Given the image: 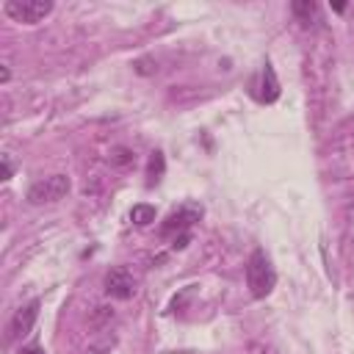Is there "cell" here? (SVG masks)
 I'll list each match as a JSON object with an SVG mask.
<instances>
[{
  "mask_svg": "<svg viewBox=\"0 0 354 354\" xmlns=\"http://www.w3.org/2000/svg\"><path fill=\"white\" fill-rule=\"evenodd\" d=\"M72 183L66 174H53V177H44L39 183H33L28 188V202L30 205H44V202H58L69 194Z\"/></svg>",
  "mask_w": 354,
  "mask_h": 354,
  "instance_id": "2",
  "label": "cell"
},
{
  "mask_svg": "<svg viewBox=\"0 0 354 354\" xmlns=\"http://www.w3.org/2000/svg\"><path fill=\"white\" fill-rule=\"evenodd\" d=\"M348 218H351V224H354V202L348 205Z\"/></svg>",
  "mask_w": 354,
  "mask_h": 354,
  "instance_id": "16",
  "label": "cell"
},
{
  "mask_svg": "<svg viewBox=\"0 0 354 354\" xmlns=\"http://www.w3.org/2000/svg\"><path fill=\"white\" fill-rule=\"evenodd\" d=\"M108 160H111V163H116V166H127V163L133 160V152H130L127 147H113V149H111V155H108Z\"/></svg>",
  "mask_w": 354,
  "mask_h": 354,
  "instance_id": "11",
  "label": "cell"
},
{
  "mask_svg": "<svg viewBox=\"0 0 354 354\" xmlns=\"http://www.w3.org/2000/svg\"><path fill=\"white\" fill-rule=\"evenodd\" d=\"M254 97L260 100V102H274L277 97H279V80H277V72H274V66L266 61L263 64V69H260V80L254 83Z\"/></svg>",
  "mask_w": 354,
  "mask_h": 354,
  "instance_id": "7",
  "label": "cell"
},
{
  "mask_svg": "<svg viewBox=\"0 0 354 354\" xmlns=\"http://www.w3.org/2000/svg\"><path fill=\"white\" fill-rule=\"evenodd\" d=\"M133 66H136V72H138V75H152V72H155L152 58H141V61H136Z\"/></svg>",
  "mask_w": 354,
  "mask_h": 354,
  "instance_id": "12",
  "label": "cell"
},
{
  "mask_svg": "<svg viewBox=\"0 0 354 354\" xmlns=\"http://www.w3.org/2000/svg\"><path fill=\"white\" fill-rule=\"evenodd\" d=\"M105 293L113 299H130L136 293V279L124 268H111L105 274Z\"/></svg>",
  "mask_w": 354,
  "mask_h": 354,
  "instance_id": "5",
  "label": "cell"
},
{
  "mask_svg": "<svg viewBox=\"0 0 354 354\" xmlns=\"http://www.w3.org/2000/svg\"><path fill=\"white\" fill-rule=\"evenodd\" d=\"M8 77H11V72H8V66H3V72H0V80H3V83H8Z\"/></svg>",
  "mask_w": 354,
  "mask_h": 354,
  "instance_id": "15",
  "label": "cell"
},
{
  "mask_svg": "<svg viewBox=\"0 0 354 354\" xmlns=\"http://www.w3.org/2000/svg\"><path fill=\"white\" fill-rule=\"evenodd\" d=\"M163 169H166V163H163V152H152V158H149V169H147V174H149V185L158 183V180L163 177Z\"/></svg>",
  "mask_w": 354,
  "mask_h": 354,
  "instance_id": "10",
  "label": "cell"
},
{
  "mask_svg": "<svg viewBox=\"0 0 354 354\" xmlns=\"http://www.w3.org/2000/svg\"><path fill=\"white\" fill-rule=\"evenodd\" d=\"M11 174H14L11 160H8V155H3V177H0V180H11Z\"/></svg>",
  "mask_w": 354,
  "mask_h": 354,
  "instance_id": "13",
  "label": "cell"
},
{
  "mask_svg": "<svg viewBox=\"0 0 354 354\" xmlns=\"http://www.w3.org/2000/svg\"><path fill=\"white\" fill-rule=\"evenodd\" d=\"M199 216H202V207H199V205H183L180 210H174V213L163 221L160 235H163V238H169V235H174V232L185 235V230H188L194 221H199Z\"/></svg>",
  "mask_w": 354,
  "mask_h": 354,
  "instance_id": "4",
  "label": "cell"
},
{
  "mask_svg": "<svg viewBox=\"0 0 354 354\" xmlns=\"http://www.w3.org/2000/svg\"><path fill=\"white\" fill-rule=\"evenodd\" d=\"M246 285H249V293L254 299H266L277 285L274 266H271V260L263 249H254L246 260Z\"/></svg>",
  "mask_w": 354,
  "mask_h": 354,
  "instance_id": "1",
  "label": "cell"
},
{
  "mask_svg": "<svg viewBox=\"0 0 354 354\" xmlns=\"http://www.w3.org/2000/svg\"><path fill=\"white\" fill-rule=\"evenodd\" d=\"M17 354H44V351H41L39 346H25V348H19Z\"/></svg>",
  "mask_w": 354,
  "mask_h": 354,
  "instance_id": "14",
  "label": "cell"
},
{
  "mask_svg": "<svg viewBox=\"0 0 354 354\" xmlns=\"http://www.w3.org/2000/svg\"><path fill=\"white\" fill-rule=\"evenodd\" d=\"M36 318H39V301L33 299L30 304H25V307H19V310L14 313L11 326H8V335H11V337H25V335L33 329Z\"/></svg>",
  "mask_w": 354,
  "mask_h": 354,
  "instance_id": "6",
  "label": "cell"
},
{
  "mask_svg": "<svg viewBox=\"0 0 354 354\" xmlns=\"http://www.w3.org/2000/svg\"><path fill=\"white\" fill-rule=\"evenodd\" d=\"M290 8H293V14H296V19L301 25H313L318 19V6L313 0H293Z\"/></svg>",
  "mask_w": 354,
  "mask_h": 354,
  "instance_id": "8",
  "label": "cell"
},
{
  "mask_svg": "<svg viewBox=\"0 0 354 354\" xmlns=\"http://www.w3.org/2000/svg\"><path fill=\"white\" fill-rule=\"evenodd\" d=\"M130 218H133V224L147 227V224H152V221H155V207H152V205H133Z\"/></svg>",
  "mask_w": 354,
  "mask_h": 354,
  "instance_id": "9",
  "label": "cell"
},
{
  "mask_svg": "<svg viewBox=\"0 0 354 354\" xmlns=\"http://www.w3.org/2000/svg\"><path fill=\"white\" fill-rule=\"evenodd\" d=\"M3 11H6L14 22L36 25V22H41V19L53 11V3H50V0H8V3L3 6Z\"/></svg>",
  "mask_w": 354,
  "mask_h": 354,
  "instance_id": "3",
  "label": "cell"
}]
</instances>
